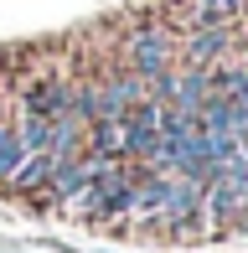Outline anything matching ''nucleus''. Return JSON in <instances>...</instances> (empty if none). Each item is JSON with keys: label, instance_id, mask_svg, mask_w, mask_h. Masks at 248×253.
Returning a JSON list of instances; mask_svg holds the SVG:
<instances>
[{"label": "nucleus", "instance_id": "nucleus-10", "mask_svg": "<svg viewBox=\"0 0 248 253\" xmlns=\"http://www.w3.org/2000/svg\"><path fill=\"white\" fill-rule=\"evenodd\" d=\"M26 160V150H21V140H16V129L10 124H0V181H10L16 176V166Z\"/></svg>", "mask_w": 248, "mask_h": 253}, {"label": "nucleus", "instance_id": "nucleus-6", "mask_svg": "<svg viewBox=\"0 0 248 253\" xmlns=\"http://www.w3.org/2000/svg\"><path fill=\"white\" fill-rule=\"evenodd\" d=\"M57 166H62V160H52L47 150H37V155H26V160L16 166V176H10L5 186H10V191H21V197H41V191H47V181H52V170H57Z\"/></svg>", "mask_w": 248, "mask_h": 253}, {"label": "nucleus", "instance_id": "nucleus-8", "mask_svg": "<svg viewBox=\"0 0 248 253\" xmlns=\"http://www.w3.org/2000/svg\"><path fill=\"white\" fill-rule=\"evenodd\" d=\"M88 155H104V160H124V119H98L88 124Z\"/></svg>", "mask_w": 248, "mask_h": 253}, {"label": "nucleus", "instance_id": "nucleus-5", "mask_svg": "<svg viewBox=\"0 0 248 253\" xmlns=\"http://www.w3.org/2000/svg\"><path fill=\"white\" fill-rule=\"evenodd\" d=\"M207 93H212V67H186V73H176V93H171L165 109L191 114V119H197V109L207 103Z\"/></svg>", "mask_w": 248, "mask_h": 253}, {"label": "nucleus", "instance_id": "nucleus-3", "mask_svg": "<svg viewBox=\"0 0 248 253\" xmlns=\"http://www.w3.org/2000/svg\"><path fill=\"white\" fill-rule=\"evenodd\" d=\"M233 52V31L228 21H217V26H197L186 37V67H222V57Z\"/></svg>", "mask_w": 248, "mask_h": 253}, {"label": "nucleus", "instance_id": "nucleus-9", "mask_svg": "<svg viewBox=\"0 0 248 253\" xmlns=\"http://www.w3.org/2000/svg\"><path fill=\"white\" fill-rule=\"evenodd\" d=\"M47 134H52V119H31V114H26V119L16 124V140H21V150H26V155L47 150Z\"/></svg>", "mask_w": 248, "mask_h": 253}, {"label": "nucleus", "instance_id": "nucleus-4", "mask_svg": "<svg viewBox=\"0 0 248 253\" xmlns=\"http://www.w3.org/2000/svg\"><path fill=\"white\" fill-rule=\"evenodd\" d=\"M67 98H73V83H62V78H37V83L26 88V114L31 119H57V114H67Z\"/></svg>", "mask_w": 248, "mask_h": 253}, {"label": "nucleus", "instance_id": "nucleus-2", "mask_svg": "<svg viewBox=\"0 0 248 253\" xmlns=\"http://www.w3.org/2000/svg\"><path fill=\"white\" fill-rule=\"evenodd\" d=\"M134 103H145V78H134L129 67H124V73L93 83V124L98 119H124Z\"/></svg>", "mask_w": 248, "mask_h": 253}, {"label": "nucleus", "instance_id": "nucleus-1", "mask_svg": "<svg viewBox=\"0 0 248 253\" xmlns=\"http://www.w3.org/2000/svg\"><path fill=\"white\" fill-rule=\"evenodd\" d=\"M124 57H129V73L134 78H155L176 62V37L165 26H140L129 42H124Z\"/></svg>", "mask_w": 248, "mask_h": 253}, {"label": "nucleus", "instance_id": "nucleus-7", "mask_svg": "<svg viewBox=\"0 0 248 253\" xmlns=\"http://www.w3.org/2000/svg\"><path fill=\"white\" fill-rule=\"evenodd\" d=\"M83 140H88V124L73 119V114H57V119H52V134H47V155L52 160H73L83 150Z\"/></svg>", "mask_w": 248, "mask_h": 253}]
</instances>
